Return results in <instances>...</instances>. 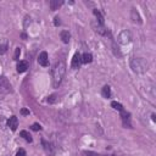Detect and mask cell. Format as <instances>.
Segmentation results:
<instances>
[{"instance_id":"cell-22","label":"cell","mask_w":156,"mask_h":156,"mask_svg":"<svg viewBox=\"0 0 156 156\" xmlns=\"http://www.w3.org/2000/svg\"><path fill=\"white\" fill-rule=\"evenodd\" d=\"M20 55H21V49H20V48H16V49H15V56H13V58H15V60H18Z\"/></svg>"},{"instance_id":"cell-21","label":"cell","mask_w":156,"mask_h":156,"mask_svg":"<svg viewBox=\"0 0 156 156\" xmlns=\"http://www.w3.org/2000/svg\"><path fill=\"white\" fill-rule=\"evenodd\" d=\"M6 50H7V45L6 44H0V55L5 54Z\"/></svg>"},{"instance_id":"cell-9","label":"cell","mask_w":156,"mask_h":156,"mask_svg":"<svg viewBox=\"0 0 156 156\" xmlns=\"http://www.w3.org/2000/svg\"><path fill=\"white\" fill-rule=\"evenodd\" d=\"M130 18H132V21L134 22V23H138V24H141V17H140V15H139V12L133 7L132 10H130Z\"/></svg>"},{"instance_id":"cell-20","label":"cell","mask_w":156,"mask_h":156,"mask_svg":"<svg viewBox=\"0 0 156 156\" xmlns=\"http://www.w3.org/2000/svg\"><path fill=\"white\" fill-rule=\"evenodd\" d=\"M56 100H57V99H56V95H55V94H52V95H50V96L48 98V102H49V104H54Z\"/></svg>"},{"instance_id":"cell-24","label":"cell","mask_w":156,"mask_h":156,"mask_svg":"<svg viewBox=\"0 0 156 156\" xmlns=\"http://www.w3.org/2000/svg\"><path fill=\"white\" fill-rule=\"evenodd\" d=\"M84 154H85V156H101V155H99L96 152H93V151H85Z\"/></svg>"},{"instance_id":"cell-27","label":"cell","mask_w":156,"mask_h":156,"mask_svg":"<svg viewBox=\"0 0 156 156\" xmlns=\"http://www.w3.org/2000/svg\"><path fill=\"white\" fill-rule=\"evenodd\" d=\"M21 113L24 115V116H26V115H29V110H27V108H22V110H21Z\"/></svg>"},{"instance_id":"cell-1","label":"cell","mask_w":156,"mask_h":156,"mask_svg":"<svg viewBox=\"0 0 156 156\" xmlns=\"http://www.w3.org/2000/svg\"><path fill=\"white\" fill-rule=\"evenodd\" d=\"M66 74V63L65 61H57L52 69H51V80H52V87L58 88L65 78Z\"/></svg>"},{"instance_id":"cell-2","label":"cell","mask_w":156,"mask_h":156,"mask_svg":"<svg viewBox=\"0 0 156 156\" xmlns=\"http://www.w3.org/2000/svg\"><path fill=\"white\" fill-rule=\"evenodd\" d=\"M129 63L132 71L135 73H145L149 69V62L143 57H133Z\"/></svg>"},{"instance_id":"cell-26","label":"cell","mask_w":156,"mask_h":156,"mask_svg":"<svg viewBox=\"0 0 156 156\" xmlns=\"http://www.w3.org/2000/svg\"><path fill=\"white\" fill-rule=\"evenodd\" d=\"M54 20H55V21H54V24H55V26H58V24L61 23V21H60V17H58V16H56Z\"/></svg>"},{"instance_id":"cell-6","label":"cell","mask_w":156,"mask_h":156,"mask_svg":"<svg viewBox=\"0 0 156 156\" xmlns=\"http://www.w3.org/2000/svg\"><path fill=\"white\" fill-rule=\"evenodd\" d=\"M80 65H82V56H80L79 52H76V54L73 55V57H72L71 67H72L73 69H77V68L80 67Z\"/></svg>"},{"instance_id":"cell-4","label":"cell","mask_w":156,"mask_h":156,"mask_svg":"<svg viewBox=\"0 0 156 156\" xmlns=\"http://www.w3.org/2000/svg\"><path fill=\"white\" fill-rule=\"evenodd\" d=\"M117 41H118L119 44H123V45L129 44V43L132 41V34H130V32L127 30V29L122 30V32L118 34V37H117Z\"/></svg>"},{"instance_id":"cell-11","label":"cell","mask_w":156,"mask_h":156,"mask_svg":"<svg viewBox=\"0 0 156 156\" xmlns=\"http://www.w3.org/2000/svg\"><path fill=\"white\" fill-rule=\"evenodd\" d=\"M7 126L11 128V130H16L18 127V118L16 116H11L7 119Z\"/></svg>"},{"instance_id":"cell-10","label":"cell","mask_w":156,"mask_h":156,"mask_svg":"<svg viewBox=\"0 0 156 156\" xmlns=\"http://www.w3.org/2000/svg\"><path fill=\"white\" fill-rule=\"evenodd\" d=\"M41 143H43V146H44V150H45V152L46 154H49L50 156H52L54 154H55V150H54V146H52V144L51 143H49V141H46V140H41Z\"/></svg>"},{"instance_id":"cell-8","label":"cell","mask_w":156,"mask_h":156,"mask_svg":"<svg viewBox=\"0 0 156 156\" xmlns=\"http://www.w3.org/2000/svg\"><path fill=\"white\" fill-rule=\"evenodd\" d=\"M38 62L39 65H41L43 67H46L49 66V56H48V52L46 51H41L38 56Z\"/></svg>"},{"instance_id":"cell-7","label":"cell","mask_w":156,"mask_h":156,"mask_svg":"<svg viewBox=\"0 0 156 156\" xmlns=\"http://www.w3.org/2000/svg\"><path fill=\"white\" fill-rule=\"evenodd\" d=\"M121 117H122V122H123V126L127 128H132V124H130V113L127 112L126 110H122L121 111Z\"/></svg>"},{"instance_id":"cell-15","label":"cell","mask_w":156,"mask_h":156,"mask_svg":"<svg viewBox=\"0 0 156 156\" xmlns=\"http://www.w3.org/2000/svg\"><path fill=\"white\" fill-rule=\"evenodd\" d=\"M82 56V63H90L93 61V55L90 52H84Z\"/></svg>"},{"instance_id":"cell-25","label":"cell","mask_w":156,"mask_h":156,"mask_svg":"<svg viewBox=\"0 0 156 156\" xmlns=\"http://www.w3.org/2000/svg\"><path fill=\"white\" fill-rule=\"evenodd\" d=\"M16 156H26V151H24L23 149H20V150L17 151V154H16Z\"/></svg>"},{"instance_id":"cell-13","label":"cell","mask_w":156,"mask_h":156,"mask_svg":"<svg viewBox=\"0 0 156 156\" xmlns=\"http://www.w3.org/2000/svg\"><path fill=\"white\" fill-rule=\"evenodd\" d=\"M60 38H61L62 43L68 44V41H69V39H71V34H69L68 30H61V33H60Z\"/></svg>"},{"instance_id":"cell-18","label":"cell","mask_w":156,"mask_h":156,"mask_svg":"<svg viewBox=\"0 0 156 156\" xmlns=\"http://www.w3.org/2000/svg\"><path fill=\"white\" fill-rule=\"evenodd\" d=\"M20 135H21V136H23V139H24V140H27L28 143H32V140H33V139H32V135H30L27 130H21Z\"/></svg>"},{"instance_id":"cell-14","label":"cell","mask_w":156,"mask_h":156,"mask_svg":"<svg viewBox=\"0 0 156 156\" xmlns=\"http://www.w3.org/2000/svg\"><path fill=\"white\" fill-rule=\"evenodd\" d=\"M62 4H63L62 0H60V1H58V0H51V1L49 2V6H50V9H51L52 11H55V10H57Z\"/></svg>"},{"instance_id":"cell-19","label":"cell","mask_w":156,"mask_h":156,"mask_svg":"<svg viewBox=\"0 0 156 156\" xmlns=\"http://www.w3.org/2000/svg\"><path fill=\"white\" fill-rule=\"evenodd\" d=\"M111 106H112L115 110L119 111V112H121L122 110H124V108H123V105H122V104H119V102H117V101H112V102H111Z\"/></svg>"},{"instance_id":"cell-12","label":"cell","mask_w":156,"mask_h":156,"mask_svg":"<svg viewBox=\"0 0 156 156\" xmlns=\"http://www.w3.org/2000/svg\"><path fill=\"white\" fill-rule=\"evenodd\" d=\"M28 69V62L27 61H20L17 63V72L18 73H23Z\"/></svg>"},{"instance_id":"cell-16","label":"cell","mask_w":156,"mask_h":156,"mask_svg":"<svg viewBox=\"0 0 156 156\" xmlns=\"http://www.w3.org/2000/svg\"><path fill=\"white\" fill-rule=\"evenodd\" d=\"M94 15H95V17H96V22L98 23H100V24H104V17H102V15L100 13V11L98 10V9H94Z\"/></svg>"},{"instance_id":"cell-23","label":"cell","mask_w":156,"mask_h":156,"mask_svg":"<svg viewBox=\"0 0 156 156\" xmlns=\"http://www.w3.org/2000/svg\"><path fill=\"white\" fill-rule=\"evenodd\" d=\"M33 130H41V126L40 124H38V123H34V124H32V127H30Z\"/></svg>"},{"instance_id":"cell-17","label":"cell","mask_w":156,"mask_h":156,"mask_svg":"<svg viewBox=\"0 0 156 156\" xmlns=\"http://www.w3.org/2000/svg\"><path fill=\"white\" fill-rule=\"evenodd\" d=\"M101 95H102L104 98H106V99L111 96V89H110L108 85H105V87L102 88V90H101Z\"/></svg>"},{"instance_id":"cell-3","label":"cell","mask_w":156,"mask_h":156,"mask_svg":"<svg viewBox=\"0 0 156 156\" xmlns=\"http://www.w3.org/2000/svg\"><path fill=\"white\" fill-rule=\"evenodd\" d=\"M12 91V87L9 79L4 76H0V94H9Z\"/></svg>"},{"instance_id":"cell-5","label":"cell","mask_w":156,"mask_h":156,"mask_svg":"<svg viewBox=\"0 0 156 156\" xmlns=\"http://www.w3.org/2000/svg\"><path fill=\"white\" fill-rule=\"evenodd\" d=\"M93 28H94V30H95L98 34H100V35H102V37H110V30H108L104 24H100V23L95 22V23H93Z\"/></svg>"}]
</instances>
